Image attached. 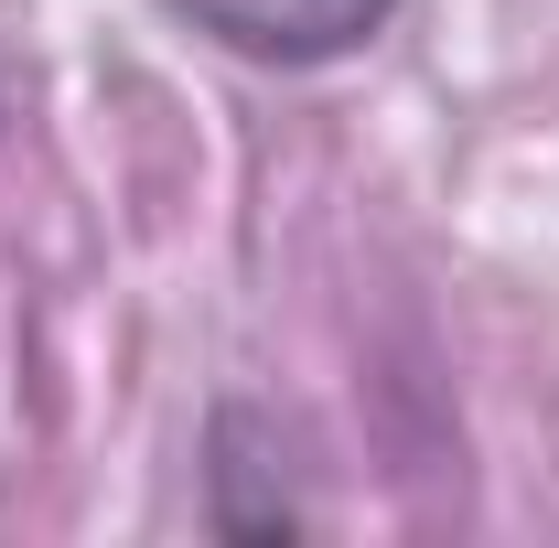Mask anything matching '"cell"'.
Segmentation results:
<instances>
[{"mask_svg":"<svg viewBox=\"0 0 559 548\" xmlns=\"http://www.w3.org/2000/svg\"><path fill=\"white\" fill-rule=\"evenodd\" d=\"M183 33H205L215 55L237 65H270V75H323L366 55L409 0H162Z\"/></svg>","mask_w":559,"mask_h":548,"instance_id":"6da1fadb","label":"cell"}]
</instances>
